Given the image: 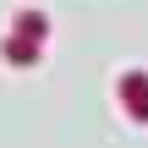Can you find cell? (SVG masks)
Wrapping results in <instances>:
<instances>
[{"label": "cell", "mask_w": 148, "mask_h": 148, "mask_svg": "<svg viewBox=\"0 0 148 148\" xmlns=\"http://www.w3.org/2000/svg\"><path fill=\"white\" fill-rule=\"evenodd\" d=\"M44 27H49V22H44L38 11H27V16H16V33H27V44H38V38H44Z\"/></svg>", "instance_id": "1"}]
</instances>
